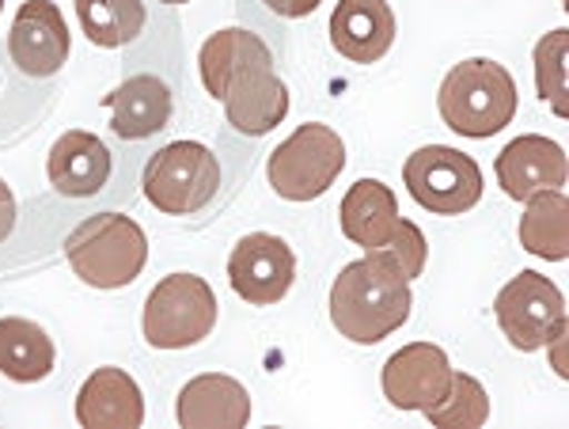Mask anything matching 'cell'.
Here are the masks:
<instances>
[{"label":"cell","instance_id":"obj_21","mask_svg":"<svg viewBox=\"0 0 569 429\" xmlns=\"http://www.w3.org/2000/svg\"><path fill=\"white\" fill-rule=\"evenodd\" d=\"M58 350L39 323L20 316L0 319V372L16 385H39L53 372Z\"/></svg>","mask_w":569,"mask_h":429},{"label":"cell","instance_id":"obj_14","mask_svg":"<svg viewBox=\"0 0 569 429\" xmlns=\"http://www.w3.org/2000/svg\"><path fill=\"white\" fill-rule=\"evenodd\" d=\"M110 149L88 130H69L53 141L46 176L50 187L66 198H96L110 179Z\"/></svg>","mask_w":569,"mask_h":429},{"label":"cell","instance_id":"obj_23","mask_svg":"<svg viewBox=\"0 0 569 429\" xmlns=\"http://www.w3.org/2000/svg\"><path fill=\"white\" fill-rule=\"evenodd\" d=\"M77 16L88 42L118 50L144 31V4L141 0H77Z\"/></svg>","mask_w":569,"mask_h":429},{"label":"cell","instance_id":"obj_12","mask_svg":"<svg viewBox=\"0 0 569 429\" xmlns=\"http://www.w3.org/2000/svg\"><path fill=\"white\" fill-rule=\"evenodd\" d=\"M501 190L512 202H528V198L543 194V190L566 187V152L558 141H547L539 133H525L517 141H509L493 160Z\"/></svg>","mask_w":569,"mask_h":429},{"label":"cell","instance_id":"obj_4","mask_svg":"<svg viewBox=\"0 0 569 429\" xmlns=\"http://www.w3.org/2000/svg\"><path fill=\"white\" fill-rule=\"evenodd\" d=\"M342 168V137L323 122H305L297 126V133L289 141H281L273 149L270 163H266V176H270L273 194L284 198V202H316L319 194H327L335 187Z\"/></svg>","mask_w":569,"mask_h":429},{"label":"cell","instance_id":"obj_3","mask_svg":"<svg viewBox=\"0 0 569 429\" xmlns=\"http://www.w3.org/2000/svg\"><path fill=\"white\" fill-rule=\"evenodd\" d=\"M72 273L91 289H122L141 278L149 262V240L126 213H96L80 221L66 240Z\"/></svg>","mask_w":569,"mask_h":429},{"label":"cell","instance_id":"obj_17","mask_svg":"<svg viewBox=\"0 0 569 429\" xmlns=\"http://www.w3.org/2000/svg\"><path fill=\"white\" fill-rule=\"evenodd\" d=\"M198 69L209 96L224 99L247 72L273 69V53L259 34L243 31V27H224V31H217L213 39H206V46H201Z\"/></svg>","mask_w":569,"mask_h":429},{"label":"cell","instance_id":"obj_26","mask_svg":"<svg viewBox=\"0 0 569 429\" xmlns=\"http://www.w3.org/2000/svg\"><path fill=\"white\" fill-rule=\"evenodd\" d=\"M369 255H376V259H380L388 270L399 273V278L415 281V278H421V270H426L429 243H426V236H421V228L415 221L399 217V221H395V232L380 243V248H372Z\"/></svg>","mask_w":569,"mask_h":429},{"label":"cell","instance_id":"obj_13","mask_svg":"<svg viewBox=\"0 0 569 429\" xmlns=\"http://www.w3.org/2000/svg\"><path fill=\"white\" fill-rule=\"evenodd\" d=\"M330 42L353 66H372L395 46V12L388 0H338Z\"/></svg>","mask_w":569,"mask_h":429},{"label":"cell","instance_id":"obj_19","mask_svg":"<svg viewBox=\"0 0 569 429\" xmlns=\"http://www.w3.org/2000/svg\"><path fill=\"white\" fill-rule=\"evenodd\" d=\"M224 114L247 137H262L270 130H278L289 114V88L273 69L247 72L240 84H232L224 99Z\"/></svg>","mask_w":569,"mask_h":429},{"label":"cell","instance_id":"obj_29","mask_svg":"<svg viewBox=\"0 0 569 429\" xmlns=\"http://www.w3.org/2000/svg\"><path fill=\"white\" fill-rule=\"evenodd\" d=\"M163 4H187V0H163Z\"/></svg>","mask_w":569,"mask_h":429},{"label":"cell","instance_id":"obj_11","mask_svg":"<svg viewBox=\"0 0 569 429\" xmlns=\"http://www.w3.org/2000/svg\"><path fill=\"white\" fill-rule=\"evenodd\" d=\"M448 353L433 342H410L383 365V396L399 410H429L452 385Z\"/></svg>","mask_w":569,"mask_h":429},{"label":"cell","instance_id":"obj_9","mask_svg":"<svg viewBox=\"0 0 569 429\" xmlns=\"http://www.w3.org/2000/svg\"><path fill=\"white\" fill-rule=\"evenodd\" d=\"M228 281L247 305H278L297 281V255L273 232H251L228 255Z\"/></svg>","mask_w":569,"mask_h":429},{"label":"cell","instance_id":"obj_24","mask_svg":"<svg viewBox=\"0 0 569 429\" xmlns=\"http://www.w3.org/2000/svg\"><path fill=\"white\" fill-rule=\"evenodd\" d=\"M421 415L437 429H475L490 418V399H486V388L475 377L452 372V385H448L445 399L429 410H421Z\"/></svg>","mask_w":569,"mask_h":429},{"label":"cell","instance_id":"obj_10","mask_svg":"<svg viewBox=\"0 0 569 429\" xmlns=\"http://www.w3.org/2000/svg\"><path fill=\"white\" fill-rule=\"evenodd\" d=\"M8 53H12L16 69L34 80L61 72L69 61V27L61 20V8L53 0H27L16 12Z\"/></svg>","mask_w":569,"mask_h":429},{"label":"cell","instance_id":"obj_15","mask_svg":"<svg viewBox=\"0 0 569 429\" xmlns=\"http://www.w3.org/2000/svg\"><path fill=\"white\" fill-rule=\"evenodd\" d=\"M176 415L182 429H243L251 418V396L240 380L201 372L190 385H182Z\"/></svg>","mask_w":569,"mask_h":429},{"label":"cell","instance_id":"obj_6","mask_svg":"<svg viewBox=\"0 0 569 429\" xmlns=\"http://www.w3.org/2000/svg\"><path fill=\"white\" fill-rule=\"evenodd\" d=\"M220 163L206 144L176 141L163 144L144 163V198L168 217H190L217 198Z\"/></svg>","mask_w":569,"mask_h":429},{"label":"cell","instance_id":"obj_28","mask_svg":"<svg viewBox=\"0 0 569 429\" xmlns=\"http://www.w3.org/2000/svg\"><path fill=\"white\" fill-rule=\"evenodd\" d=\"M12 228H16V194H12V187L0 179V243L12 236Z\"/></svg>","mask_w":569,"mask_h":429},{"label":"cell","instance_id":"obj_25","mask_svg":"<svg viewBox=\"0 0 569 429\" xmlns=\"http://www.w3.org/2000/svg\"><path fill=\"white\" fill-rule=\"evenodd\" d=\"M566 46L569 31H550L536 46V88L543 96V103H550V111L558 118L569 114L566 107Z\"/></svg>","mask_w":569,"mask_h":429},{"label":"cell","instance_id":"obj_8","mask_svg":"<svg viewBox=\"0 0 569 429\" xmlns=\"http://www.w3.org/2000/svg\"><path fill=\"white\" fill-rule=\"evenodd\" d=\"M410 198L437 217H456L479 206L482 198V171L467 152L448 144H426L402 168Z\"/></svg>","mask_w":569,"mask_h":429},{"label":"cell","instance_id":"obj_22","mask_svg":"<svg viewBox=\"0 0 569 429\" xmlns=\"http://www.w3.org/2000/svg\"><path fill=\"white\" fill-rule=\"evenodd\" d=\"M525 217H520V243L539 259L562 262L569 255V202L562 190H543L528 198Z\"/></svg>","mask_w":569,"mask_h":429},{"label":"cell","instance_id":"obj_16","mask_svg":"<svg viewBox=\"0 0 569 429\" xmlns=\"http://www.w3.org/2000/svg\"><path fill=\"white\" fill-rule=\"evenodd\" d=\"M77 422L84 429H141L144 396L126 369H96L77 396Z\"/></svg>","mask_w":569,"mask_h":429},{"label":"cell","instance_id":"obj_1","mask_svg":"<svg viewBox=\"0 0 569 429\" xmlns=\"http://www.w3.org/2000/svg\"><path fill=\"white\" fill-rule=\"evenodd\" d=\"M410 281L383 267L376 255L350 262L330 289V319L350 342L376 346L399 331L410 316Z\"/></svg>","mask_w":569,"mask_h":429},{"label":"cell","instance_id":"obj_20","mask_svg":"<svg viewBox=\"0 0 569 429\" xmlns=\"http://www.w3.org/2000/svg\"><path fill=\"white\" fill-rule=\"evenodd\" d=\"M342 232L346 240H353L357 248H380L383 240L395 232L399 221V202H395V190L383 187L380 179H357L342 198Z\"/></svg>","mask_w":569,"mask_h":429},{"label":"cell","instance_id":"obj_18","mask_svg":"<svg viewBox=\"0 0 569 429\" xmlns=\"http://www.w3.org/2000/svg\"><path fill=\"white\" fill-rule=\"evenodd\" d=\"M103 103L110 107V130L122 141H144V137L168 130L171 122V91L152 72L122 80Z\"/></svg>","mask_w":569,"mask_h":429},{"label":"cell","instance_id":"obj_7","mask_svg":"<svg viewBox=\"0 0 569 429\" xmlns=\"http://www.w3.org/2000/svg\"><path fill=\"white\" fill-rule=\"evenodd\" d=\"M501 335L517 350H543L566 335V297L550 278L536 270H520L493 300Z\"/></svg>","mask_w":569,"mask_h":429},{"label":"cell","instance_id":"obj_27","mask_svg":"<svg viewBox=\"0 0 569 429\" xmlns=\"http://www.w3.org/2000/svg\"><path fill=\"white\" fill-rule=\"evenodd\" d=\"M270 12H278V16H284V20H300V16H311L316 12L323 0H262Z\"/></svg>","mask_w":569,"mask_h":429},{"label":"cell","instance_id":"obj_5","mask_svg":"<svg viewBox=\"0 0 569 429\" xmlns=\"http://www.w3.org/2000/svg\"><path fill=\"white\" fill-rule=\"evenodd\" d=\"M217 297L198 273H171L144 300L141 331L156 350H187L213 335Z\"/></svg>","mask_w":569,"mask_h":429},{"label":"cell","instance_id":"obj_2","mask_svg":"<svg viewBox=\"0 0 569 429\" xmlns=\"http://www.w3.org/2000/svg\"><path fill=\"white\" fill-rule=\"evenodd\" d=\"M520 91L512 72L490 58H467L445 77L437 111L448 130L463 137H493L517 118Z\"/></svg>","mask_w":569,"mask_h":429},{"label":"cell","instance_id":"obj_30","mask_svg":"<svg viewBox=\"0 0 569 429\" xmlns=\"http://www.w3.org/2000/svg\"><path fill=\"white\" fill-rule=\"evenodd\" d=\"M0 8H4V0H0Z\"/></svg>","mask_w":569,"mask_h":429}]
</instances>
